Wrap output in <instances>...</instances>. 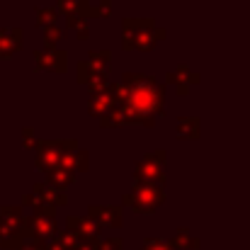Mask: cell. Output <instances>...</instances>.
I'll return each instance as SVG.
<instances>
[{"instance_id": "1", "label": "cell", "mask_w": 250, "mask_h": 250, "mask_svg": "<svg viewBox=\"0 0 250 250\" xmlns=\"http://www.w3.org/2000/svg\"><path fill=\"white\" fill-rule=\"evenodd\" d=\"M119 83L126 87V102L119 104L124 124H144L153 126L156 117L163 112V85L158 83L153 76L146 73H124Z\"/></svg>"}, {"instance_id": "2", "label": "cell", "mask_w": 250, "mask_h": 250, "mask_svg": "<svg viewBox=\"0 0 250 250\" xmlns=\"http://www.w3.org/2000/svg\"><path fill=\"white\" fill-rule=\"evenodd\" d=\"M163 39H166V32L151 17H124L122 20V46L126 51L129 49L148 51Z\"/></svg>"}, {"instance_id": "3", "label": "cell", "mask_w": 250, "mask_h": 250, "mask_svg": "<svg viewBox=\"0 0 250 250\" xmlns=\"http://www.w3.org/2000/svg\"><path fill=\"white\" fill-rule=\"evenodd\" d=\"M124 204L131 207L139 214H153L163 199H166V189L161 185H148V182H134L129 192H124Z\"/></svg>"}, {"instance_id": "4", "label": "cell", "mask_w": 250, "mask_h": 250, "mask_svg": "<svg viewBox=\"0 0 250 250\" xmlns=\"http://www.w3.org/2000/svg\"><path fill=\"white\" fill-rule=\"evenodd\" d=\"M78 151V141L76 139H42L37 141V163L39 170H51L61 163L63 153H76Z\"/></svg>"}, {"instance_id": "5", "label": "cell", "mask_w": 250, "mask_h": 250, "mask_svg": "<svg viewBox=\"0 0 250 250\" xmlns=\"http://www.w3.org/2000/svg\"><path fill=\"white\" fill-rule=\"evenodd\" d=\"M166 158L167 153L163 148H156L146 153L136 166H134V182H148V185H161L166 182Z\"/></svg>"}, {"instance_id": "6", "label": "cell", "mask_w": 250, "mask_h": 250, "mask_svg": "<svg viewBox=\"0 0 250 250\" xmlns=\"http://www.w3.org/2000/svg\"><path fill=\"white\" fill-rule=\"evenodd\" d=\"M32 59H34V68H37V71L63 73V71L68 68V54H66L63 49H56V46H54V49H46V46L34 49Z\"/></svg>"}, {"instance_id": "7", "label": "cell", "mask_w": 250, "mask_h": 250, "mask_svg": "<svg viewBox=\"0 0 250 250\" xmlns=\"http://www.w3.org/2000/svg\"><path fill=\"white\" fill-rule=\"evenodd\" d=\"M87 216L97 221V226H122L124 221V211L119 204H90L87 207Z\"/></svg>"}, {"instance_id": "8", "label": "cell", "mask_w": 250, "mask_h": 250, "mask_svg": "<svg viewBox=\"0 0 250 250\" xmlns=\"http://www.w3.org/2000/svg\"><path fill=\"white\" fill-rule=\"evenodd\" d=\"M199 81H202V76L197 71H192L189 66H185V63H180L177 68H172V71L166 73V83L172 85L177 95H187L189 92V85L199 83Z\"/></svg>"}, {"instance_id": "9", "label": "cell", "mask_w": 250, "mask_h": 250, "mask_svg": "<svg viewBox=\"0 0 250 250\" xmlns=\"http://www.w3.org/2000/svg\"><path fill=\"white\" fill-rule=\"evenodd\" d=\"M76 78H78V83H83L90 87V95H95V92H104L107 90V76L104 73H100L97 68H92L87 61H78V66H76Z\"/></svg>"}, {"instance_id": "10", "label": "cell", "mask_w": 250, "mask_h": 250, "mask_svg": "<svg viewBox=\"0 0 250 250\" xmlns=\"http://www.w3.org/2000/svg\"><path fill=\"white\" fill-rule=\"evenodd\" d=\"M66 231L73 233L76 238H97L100 236V226L90 216H68L66 219Z\"/></svg>"}, {"instance_id": "11", "label": "cell", "mask_w": 250, "mask_h": 250, "mask_svg": "<svg viewBox=\"0 0 250 250\" xmlns=\"http://www.w3.org/2000/svg\"><path fill=\"white\" fill-rule=\"evenodd\" d=\"M22 39H24V32L20 27H15V29L12 27L0 29V59L10 56L17 49H22Z\"/></svg>"}, {"instance_id": "12", "label": "cell", "mask_w": 250, "mask_h": 250, "mask_svg": "<svg viewBox=\"0 0 250 250\" xmlns=\"http://www.w3.org/2000/svg\"><path fill=\"white\" fill-rule=\"evenodd\" d=\"M56 10L68 15H81V17H95V5H90V0H56Z\"/></svg>"}, {"instance_id": "13", "label": "cell", "mask_w": 250, "mask_h": 250, "mask_svg": "<svg viewBox=\"0 0 250 250\" xmlns=\"http://www.w3.org/2000/svg\"><path fill=\"white\" fill-rule=\"evenodd\" d=\"M32 192H34V194H37L42 202H49V204H54V207H61V204H66V202H68L66 189H56V187L46 185L44 180H42V182H37Z\"/></svg>"}, {"instance_id": "14", "label": "cell", "mask_w": 250, "mask_h": 250, "mask_svg": "<svg viewBox=\"0 0 250 250\" xmlns=\"http://www.w3.org/2000/svg\"><path fill=\"white\" fill-rule=\"evenodd\" d=\"M76 180V172L73 170H68V167L63 166H56L51 167V170H46V185H51V187H56V189H66L71 182Z\"/></svg>"}, {"instance_id": "15", "label": "cell", "mask_w": 250, "mask_h": 250, "mask_svg": "<svg viewBox=\"0 0 250 250\" xmlns=\"http://www.w3.org/2000/svg\"><path fill=\"white\" fill-rule=\"evenodd\" d=\"M175 129H177V136L182 139H197L199 131H202V119L199 117H177L175 122Z\"/></svg>"}, {"instance_id": "16", "label": "cell", "mask_w": 250, "mask_h": 250, "mask_svg": "<svg viewBox=\"0 0 250 250\" xmlns=\"http://www.w3.org/2000/svg\"><path fill=\"white\" fill-rule=\"evenodd\" d=\"M92 68H97L100 73H109V68H112V54L107 51V49H92L90 54H87V59H85Z\"/></svg>"}, {"instance_id": "17", "label": "cell", "mask_w": 250, "mask_h": 250, "mask_svg": "<svg viewBox=\"0 0 250 250\" xmlns=\"http://www.w3.org/2000/svg\"><path fill=\"white\" fill-rule=\"evenodd\" d=\"M112 107H114V102H112V97H109L107 90H104V92H95V95H90V102H87V112H90V114L102 117V114L109 112Z\"/></svg>"}, {"instance_id": "18", "label": "cell", "mask_w": 250, "mask_h": 250, "mask_svg": "<svg viewBox=\"0 0 250 250\" xmlns=\"http://www.w3.org/2000/svg\"><path fill=\"white\" fill-rule=\"evenodd\" d=\"M170 248L175 250V248H189V250H197L202 243L197 241V238H192V233L185 229V226H180L177 231H175V236L170 238V243H167Z\"/></svg>"}, {"instance_id": "19", "label": "cell", "mask_w": 250, "mask_h": 250, "mask_svg": "<svg viewBox=\"0 0 250 250\" xmlns=\"http://www.w3.org/2000/svg\"><path fill=\"white\" fill-rule=\"evenodd\" d=\"M34 20H37V24L44 29V27H49V24H56V20H59V10L56 7H37L34 10Z\"/></svg>"}, {"instance_id": "20", "label": "cell", "mask_w": 250, "mask_h": 250, "mask_svg": "<svg viewBox=\"0 0 250 250\" xmlns=\"http://www.w3.org/2000/svg\"><path fill=\"white\" fill-rule=\"evenodd\" d=\"M42 32H44V46H46V49H54V46L61 42V34H63L59 24H49V27H44Z\"/></svg>"}, {"instance_id": "21", "label": "cell", "mask_w": 250, "mask_h": 250, "mask_svg": "<svg viewBox=\"0 0 250 250\" xmlns=\"http://www.w3.org/2000/svg\"><path fill=\"white\" fill-rule=\"evenodd\" d=\"M100 119H102V126H104V129H107V126H122V124H124V117H122V109H119V107H112V109L104 112Z\"/></svg>"}, {"instance_id": "22", "label": "cell", "mask_w": 250, "mask_h": 250, "mask_svg": "<svg viewBox=\"0 0 250 250\" xmlns=\"http://www.w3.org/2000/svg\"><path fill=\"white\" fill-rule=\"evenodd\" d=\"M0 216L12 219V221H22V219H24V214H22V207H20V204H2Z\"/></svg>"}, {"instance_id": "23", "label": "cell", "mask_w": 250, "mask_h": 250, "mask_svg": "<svg viewBox=\"0 0 250 250\" xmlns=\"http://www.w3.org/2000/svg\"><path fill=\"white\" fill-rule=\"evenodd\" d=\"M87 166H90V153L83 151V148H78L73 153V170H87Z\"/></svg>"}, {"instance_id": "24", "label": "cell", "mask_w": 250, "mask_h": 250, "mask_svg": "<svg viewBox=\"0 0 250 250\" xmlns=\"http://www.w3.org/2000/svg\"><path fill=\"white\" fill-rule=\"evenodd\" d=\"M87 22H90L87 17H81V15H68V17H66V29H68V32H76L78 27H83V24H87Z\"/></svg>"}, {"instance_id": "25", "label": "cell", "mask_w": 250, "mask_h": 250, "mask_svg": "<svg viewBox=\"0 0 250 250\" xmlns=\"http://www.w3.org/2000/svg\"><path fill=\"white\" fill-rule=\"evenodd\" d=\"M97 250H124V243L122 238H104L97 243Z\"/></svg>"}, {"instance_id": "26", "label": "cell", "mask_w": 250, "mask_h": 250, "mask_svg": "<svg viewBox=\"0 0 250 250\" xmlns=\"http://www.w3.org/2000/svg\"><path fill=\"white\" fill-rule=\"evenodd\" d=\"M97 243H100L97 238H78L73 250H97Z\"/></svg>"}, {"instance_id": "27", "label": "cell", "mask_w": 250, "mask_h": 250, "mask_svg": "<svg viewBox=\"0 0 250 250\" xmlns=\"http://www.w3.org/2000/svg\"><path fill=\"white\" fill-rule=\"evenodd\" d=\"M141 250H172L170 246H167L166 241H158V238H151V241H146L144 243V248Z\"/></svg>"}, {"instance_id": "28", "label": "cell", "mask_w": 250, "mask_h": 250, "mask_svg": "<svg viewBox=\"0 0 250 250\" xmlns=\"http://www.w3.org/2000/svg\"><path fill=\"white\" fill-rule=\"evenodd\" d=\"M22 136H24V146L27 148H37V139H34V129L32 126H24L22 129Z\"/></svg>"}, {"instance_id": "29", "label": "cell", "mask_w": 250, "mask_h": 250, "mask_svg": "<svg viewBox=\"0 0 250 250\" xmlns=\"http://www.w3.org/2000/svg\"><path fill=\"white\" fill-rule=\"evenodd\" d=\"M95 12L102 15V17H107V15L112 12V0H100V5L95 7Z\"/></svg>"}, {"instance_id": "30", "label": "cell", "mask_w": 250, "mask_h": 250, "mask_svg": "<svg viewBox=\"0 0 250 250\" xmlns=\"http://www.w3.org/2000/svg\"><path fill=\"white\" fill-rule=\"evenodd\" d=\"M15 250H46V246H44V243H37V241L29 238L27 243H22L20 248H15Z\"/></svg>"}, {"instance_id": "31", "label": "cell", "mask_w": 250, "mask_h": 250, "mask_svg": "<svg viewBox=\"0 0 250 250\" xmlns=\"http://www.w3.org/2000/svg\"><path fill=\"white\" fill-rule=\"evenodd\" d=\"M22 204H24V207H34V204H37V194H34V192H27V194L22 197Z\"/></svg>"}]
</instances>
